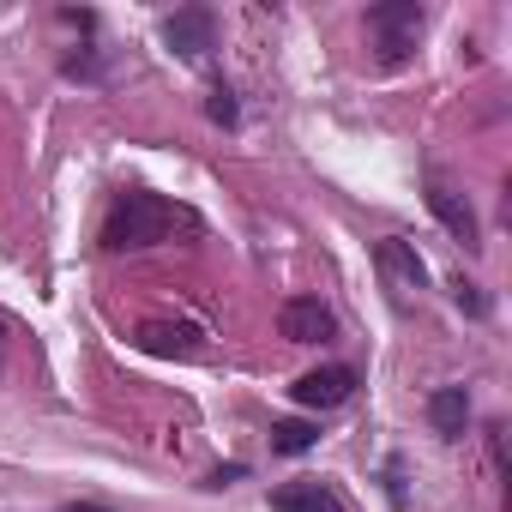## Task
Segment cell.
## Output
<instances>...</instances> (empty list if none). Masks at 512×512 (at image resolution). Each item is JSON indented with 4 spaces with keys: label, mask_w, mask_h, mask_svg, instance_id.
I'll list each match as a JSON object with an SVG mask.
<instances>
[{
    "label": "cell",
    "mask_w": 512,
    "mask_h": 512,
    "mask_svg": "<svg viewBox=\"0 0 512 512\" xmlns=\"http://www.w3.org/2000/svg\"><path fill=\"white\" fill-rule=\"evenodd\" d=\"M175 229V205L157 199V193H121L109 205V223H103V247L109 253H133V247H151Z\"/></svg>",
    "instance_id": "cell-1"
},
{
    "label": "cell",
    "mask_w": 512,
    "mask_h": 512,
    "mask_svg": "<svg viewBox=\"0 0 512 512\" xmlns=\"http://www.w3.org/2000/svg\"><path fill=\"white\" fill-rule=\"evenodd\" d=\"M416 31H422V7H416V0H386V7H368V43L380 49L386 67H398L416 49Z\"/></svg>",
    "instance_id": "cell-2"
},
{
    "label": "cell",
    "mask_w": 512,
    "mask_h": 512,
    "mask_svg": "<svg viewBox=\"0 0 512 512\" xmlns=\"http://www.w3.org/2000/svg\"><path fill=\"white\" fill-rule=\"evenodd\" d=\"M374 260H380V278H386V290L398 296V302H410V296H422V260H416V247L410 241H380L374 247Z\"/></svg>",
    "instance_id": "cell-3"
},
{
    "label": "cell",
    "mask_w": 512,
    "mask_h": 512,
    "mask_svg": "<svg viewBox=\"0 0 512 512\" xmlns=\"http://www.w3.org/2000/svg\"><path fill=\"white\" fill-rule=\"evenodd\" d=\"M290 392H296L302 410H332V404H344V398L356 392V374H350V368H314V374H302Z\"/></svg>",
    "instance_id": "cell-4"
},
{
    "label": "cell",
    "mask_w": 512,
    "mask_h": 512,
    "mask_svg": "<svg viewBox=\"0 0 512 512\" xmlns=\"http://www.w3.org/2000/svg\"><path fill=\"white\" fill-rule=\"evenodd\" d=\"M278 326H284L290 344H326L332 338V308H320L314 296H296V302H284Z\"/></svg>",
    "instance_id": "cell-5"
},
{
    "label": "cell",
    "mask_w": 512,
    "mask_h": 512,
    "mask_svg": "<svg viewBox=\"0 0 512 512\" xmlns=\"http://www.w3.org/2000/svg\"><path fill=\"white\" fill-rule=\"evenodd\" d=\"M428 422H434L440 440H464V428H470V398H464V386H440V392L428 398Z\"/></svg>",
    "instance_id": "cell-6"
},
{
    "label": "cell",
    "mask_w": 512,
    "mask_h": 512,
    "mask_svg": "<svg viewBox=\"0 0 512 512\" xmlns=\"http://www.w3.org/2000/svg\"><path fill=\"white\" fill-rule=\"evenodd\" d=\"M139 350L145 356H193L199 350V332L193 326H169V320H145L139 326Z\"/></svg>",
    "instance_id": "cell-7"
},
{
    "label": "cell",
    "mask_w": 512,
    "mask_h": 512,
    "mask_svg": "<svg viewBox=\"0 0 512 512\" xmlns=\"http://www.w3.org/2000/svg\"><path fill=\"white\" fill-rule=\"evenodd\" d=\"M428 205H434V217H440V223H446L464 247H476V217H470V205H464L446 181H434V187H428Z\"/></svg>",
    "instance_id": "cell-8"
},
{
    "label": "cell",
    "mask_w": 512,
    "mask_h": 512,
    "mask_svg": "<svg viewBox=\"0 0 512 512\" xmlns=\"http://www.w3.org/2000/svg\"><path fill=\"white\" fill-rule=\"evenodd\" d=\"M272 512H344V506L320 482H284V488H272Z\"/></svg>",
    "instance_id": "cell-9"
},
{
    "label": "cell",
    "mask_w": 512,
    "mask_h": 512,
    "mask_svg": "<svg viewBox=\"0 0 512 512\" xmlns=\"http://www.w3.org/2000/svg\"><path fill=\"white\" fill-rule=\"evenodd\" d=\"M163 37H169L175 55H205V49H211V19H205V13H175V19L163 25Z\"/></svg>",
    "instance_id": "cell-10"
},
{
    "label": "cell",
    "mask_w": 512,
    "mask_h": 512,
    "mask_svg": "<svg viewBox=\"0 0 512 512\" xmlns=\"http://www.w3.org/2000/svg\"><path fill=\"white\" fill-rule=\"evenodd\" d=\"M314 440H320L314 422H278V428H272V446H278V452H308Z\"/></svg>",
    "instance_id": "cell-11"
},
{
    "label": "cell",
    "mask_w": 512,
    "mask_h": 512,
    "mask_svg": "<svg viewBox=\"0 0 512 512\" xmlns=\"http://www.w3.org/2000/svg\"><path fill=\"white\" fill-rule=\"evenodd\" d=\"M211 121H235V103H229V91H211Z\"/></svg>",
    "instance_id": "cell-12"
},
{
    "label": "cell",
    "mask_w": 512,
    "mask_h": 512,
    "mask_svg": "<svg viewBox=\"0 0 512 512\" xmlns=\"http://www.w3.org/2000/svg\"><path fill=\"white\" fill-rule=\"evenodd\" d=\"M458 308H470V314H482V296H476V284H464V278H458Z\"/></svg>",
    "instance_id": "cell-13"
},
{
    "label": "cell",
    "mask_w": 512,
    "mask_h": 512,
    "mask_svg": "<svg viewBox=\"0 0 512 512\" xmlns=\"http://www.w3.org/2000/svg\"><path fill=\"white\" fill-rule=\"evenodd\" d=\"M0 350H7V326H0Z\"/></svg>",
    "instance_id": "cell-14"
},
{
    "label": "cell",
    "mask_w": 512,
    "mask_h": 512,
    "mask_svg": "<svg viewBox=\"0 0 512 512\" xmlns=\"http://www.w3.org/2000/svg\"><path fill=\"white\" fill-rule=\"evenodd\" d=\"M79 512H97V506H79Z\"/></svg>",
    "instance_id": "cell-15"
}]
</instances>
